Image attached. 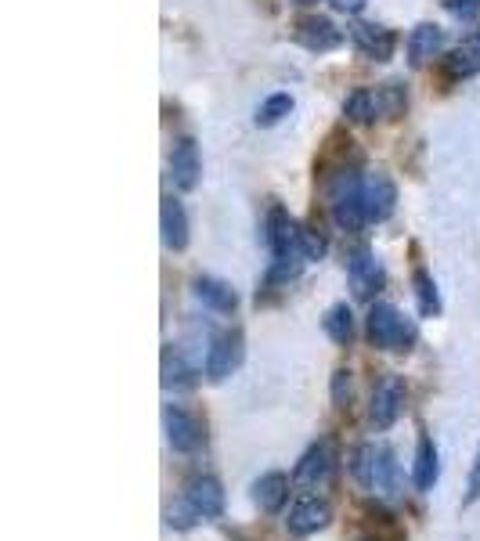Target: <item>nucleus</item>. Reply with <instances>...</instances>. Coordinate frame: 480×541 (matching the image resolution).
Wrapping results in <instances>:
<instances>
[{"label": "nucleus", "mask_w": 480, "mask_h": 541, "mask_svg": "<svg viewBox=\"0 0 480 541\" xmlns=\"http://www.w3.org/2000/svg\"><path fill=\"white\" fill-rule=\"evenodd\" d=\"M354 477L372 495H394L397 491V459L387 444H361L354 451Z\"/></svg>", "instance_id": "nucleus-1"}, {"label": "nucleus", "mask_w": 480, "mask_h": 541, "mask_svg": "<svg viewBox=\"0 0 480 541\" xmlns=\"http://www.w3.org/2000/svg\"><path fill=\"white\" fill-rule=\"evenodd\" d=\"M300 235H304V228L282 206H275L268 213V246L275 257H304L300 253Z\"/></svg>", "instance_id": "nucleus-10"}, {"label": "nucleus", "mask_w": 480, "mask_h": 541, "mask_svg": "<svg viewBox=\"0 0 480 541\" xmlns=\"http://www.w3.org/2000/svg\"><path fill=\"white\" fill-rule=\"evenodd\" d=\"M477 69H480V55L473 47H459V51L448 55V73L452 76H473Z\"/></svg>", "instance_id": "nucleus-26"}, {"label": "nucleus", "mask_w": 480, "mask_h": 541, "mask_svg": "<svg viewBox=\"0 0 480 541\" xmlns=\"http://www.w3.org/2000/svg\"><path fill=\"white\" fill-rule=\"evenodd\" d=\"M343 112H347V120L354 123H369L376 116V98L369 91H354L351 98L343 101Z\"/></svg>", "instance_id": "nucleus-24"}, {"label": "nucleus", "mask_w": 480, "mask_h": 541, "mask_svg": "<svg viewBox=\"0 0 480 541\" xmlns=\"http://www.w3.org/2000/svg\"><path fill=\"white\" fill-rule=\"evenodd\" d=\"M376 112H383V116H401V112H405V87L383 83L376 94Z\"/></svg>", "instance_id": "nucleus-25"}, {"label": "nucleus", "mask_w": 480, "mask_h": 541, "mask_svg": "<svg viewBox=\"0 0 480 541\" xmlns=\"http://www.w3.org/2000/svg\"><path fill=\"white\" fill-rule=\"evenodd\" d=\"M336 473V444L333 441H318L304 451V459L296 462L293 480L300 487H322L329 484V477Z\"/></svg>", "instance_id": "nucleus-3"}, {"label": "nucleus", "mask_w": 480, "mask_h": 541, "mask_svg": "<svg viewBox=\"0 0 480 541\" xmlns=\"http://www.w3.org/2000/svg\"><path fill=\"white\" fill-rule=\"evenodd\" d=\"M300 4H314V0H300Z\"/></svg>", "instance_id": "nucleus-31"}, {"label": "nucleus", "mask_w": 480, "mask_h": 541, "mask_svg": "<svg viewBox=\"0 0 480 541\" xmlns=\"http://www.w3.org/2000/svg\"><path fill=\"white\" fill-rule=\"evenodd\" d=\"M170 170H174L177 188L192 192L195 181H199V174H203V163H199V148H195L192 138H185L181 145L174 148V156H170Z\"/></svg>", "instance_id": "nucleus-14"}, {"label": "nucleus", "mask_w": 480, "mask_h": 541, "mask_svg": "<svg viewBox=\"0 0 480 541\" xmlns=\"http://www.w3.org/2000/svg\"><path fill=\"white\" fill-rule=\"evenodd\" d=\"M412 285H416L419 311H423L426 318H434V314L441 311V300H437V285H434V278L426 275V271H416V278H412Z\"/></svg>", "instance_id": "nucleus-22"}, {"label": "nucleus", "mask_w": 480, "mask_h": 541, "mask_svg": "<svg viewBox=\"0 0 480 541\" xmlns=\"http://www.w3.org/2000/svg\"><path fill=\"white\" fill-rule=\"evenodd\" d=\"M394 202H397V192H394V184H390V177H383V174L361 177L365 221H387L390 213H394Z\"/></svg>", "instance_id": "nucleus-9"}, {"label": "nucleus", "mask_w": 480, "mask_h": 541, "mask_svg": "<svg viewBox=\"0 0 480 541\" xmlns=\"http://www.w3.org/2000/svg\"><path fill=\"white\" fill-rule=\"evenodd\" d=\"M242 361V332H224V336H217L210 347V354H206V379L210 383H224V379L239 368Z\"/></svg>", "instance_id": "nucleus-6"}, {"label": "nucleus", "mask_w": 480, "mask_h": 541, "mask_svg": "<svg viewBox=\"0 0 480 541\" xmlns=\"http://www.w3.org/2000/svg\"><path fill=\"white\" fill-rule=\"evenodd\" d=\"M333 8H340V11H347V15H358L361 8H365V0H329Z\"/></svg>", "instance_id": "nucleus-30"}, {"label": "nucleus", "mask_w": 480, "mask_h": 541, "mask_svg": "<svg viewBox=\"0 0 480 541\" xmlns=\"http://www.w3.org/2000/svg\"><path fill=\"white\" fill-rule=\"evenodd\" d=\"M159 221H163V242L170 249H185L188 246V217H185V206L177 199H163V213H159Z\"/></svg>", "instance_id": "nucleus-17"}, {"label": "nucleus", "mask_w": 480, "mask_h": 541, "mask_svg": "<svg viewBox=\"0 0 480 541\" xmlns=\"http://www.w3.org/2000/svg\"><path fill=\"white\" fill-rule=\"evenodd\" d=\"M329 520H333V505L325 502V498H300V502L289 509V534H296V538H307V534H318L329 527Z\"/></svg>", "instance_id": "nucleus-7"}, {"label": "nucleus", "mask_w": 480, "mask_h": 541, "mask_svg": "<svg viewBox=\"0 0 480 541\" xmlns=\"http://www.w3.org/2000/svg\"><path fill=\"white\" fill-rule=\"evenodd\" d=\"M333 401L336 404L351 401V372H347V368H336V376H333Z\"/></svg>", "instance_id": "nucleus-27"}, {"label": "nucleus", "mask_w": 480, "mask_h": 541, "mask_svg": "<svg viewBox=\"0 0 480 541\" xmlns=\"http://www.w3.org/2000/svg\"><path fill=\"white\" fill-rule=\"evenodd\" d=\"M405 408V383L397 376L379 379L376 390H372V404H369V419L376 430H390Z\"/></svg>", "instance_id": "nucleus-4"}, {"label": "nucleus", "mask_w": 480, "mask_h": 541, "mask_svg": "<svg viewBox=\"0 0 480 541\" xmlns=\"http://www.w3.org/2000/svg\"><path fill=\"white\" fill-rule=\"evenodd\" d=\"M480 498V451H477V462H473V473H470V491H466V502H477Z\"/></svg>", "instance_id": "nucleus-29"}, {"label": "nucleus", "mask_w": 480, "mask_h": 541, "mask_svg": "<svg viewBox=\"0 0 480 541\" xmlns=\"http://www.w3.org/2000/svg\"><path fill=\"white\" fill-rule=\"evenodd\" d=\"M441 477V462H437V448L430 437H419L416 444V462H412V484L416 491H430Z\"/></svg>", "instance_id": "nucleus-15"}, {"label": "nucleus", "mask_w": 480, "mask_h": 541, "mask_svg": "<svg viewBox=\"0 0 480 541\" xmlns=\"http://www.w3.org/2000/svg\"><path fill=\"white\" fill-rule=\"evenodd\" d=\"M289 109H293V98H289V94H271L257 109V127H275L282 116H289Z\"/></svg>", "instance_id": "nucleus-23"}, {"label": "nucleus", "mask_w": 480, "mask_h": 541, "mask_svg": "<svg viewBox=\"0 0 480 541\" xmlns=\"http://www.w3.org/2000/svg\"><path fill=\"white\" fill-rule=\"evenodd\" d=\"M286 498H289V477L278 473V469L264 473V477L253 484V502L260 505V513H278V509L286 505Z\"/></svg>", "instance_id": "nucleus-13"}, {"label": "nucleus", "mask_w": 480, "mask_h": 541, "mask_svg": "<svg viewBox=\"0 0 480 541\" xmlns=\"http://www.w3.org/2000/svg\"><path fill=\"white\" fill-rule=\"evenodd\" d=\"M163 422H167V441H170V448L181 451V455H188V451H195L199 444H203V422L195 419L192 412H185V408L170 404L167 415H163Z\"/></svg>", "instance_id": "nucleus-8"}, {"label": "nucleus", "mask_w": 480, "mask_h": 541, "mask_svg": "<svg viewBox=\"0 0 480 541\" xmlns=\"http://www.w3.org/2000/svg\"><path fill=\"white\" fill-rule=\"evenodd\" d=\"M351 40L365 51L369 58H390V51H394V37H390L387 29L379 26H365V22H358V26H351Z\"/></svg>", "instance_id": "nucleus-18"}, {"label": "nucleus", "mask_w": 480, "mask_h": 541, "mask_svg": "<svg viewBox=\"0 0 480 541\" xmlns=\"http://www.w3.org/2000/svg\"><path fill=\"white\" fill-rule=\"evenodd\" d=\"M296 40H300L307 51H333L343 37L329 19H322V15H307V19L296 22Z\"/></svg>", "instance_id": "nucleus-11"}, {"label": "nucleus", "mask_w": 480, "mask_h": 541, "mask_svg": "<svg viewBox=\"0 0 480 541\" xmlns=\"http://www.w3.org/2000/svg\"><path fill=\"white\" fill-rule=\"evenodd\" d=\"M185 505L192 509L199 520H217V516L224 513V487L217 477H206V473H199V477H192L185 484Z\"/></svg>", "instance_id": "nucleus-5"}, {"label": "nucleus", "mask_w": 480, "mask_h": 541, "mask_svg": "<svg viewBox=\"0 0 480 541\" xmlns=\"http://www.w3.org/2000/svg\"><path fill=\"white\" fill-rule=\"evenodd\" d=\"M325 332H329V340L340 343V347H347V343L354 340V314L347 303H336V307H329V314L322 318Z\"/></svg>", "instance_id": "nucleus-20"}, {"label": "nucleus", "mask_w": 480, "mask_h": 541, "mask_svg": "<svg viewBox=\"0 0 480 541\" xmlns=\"http://www.w3.org/2000/svg\"><path fill=\"white\" fill-rule=\"evenodd\" d=\"M369 340L379 350H408L416 343V325L390 303H376L369 311Z\"/></svg>", "instance_id": "nucleus-2"}, {"label": "nucleus", "mask_w": 480, "mask_h": 541, "mask_svg": "<svg viewBox=\"0 0 480 541\" xmlns=\"http://www.w3.org/2000/svg\"><path fill=\"white\" fill-rule=\"evenodd\" d=\"M195 296H199L206 307H213V311H221V314H231L239 307L235 289H231L228 282H221V278H195Z\"/></svg>", "instance_id": "nucleus-16"}, {"label": "nucleus", "mask_w": 480, "mask_h": 541, "mask_svg": "<svg viewBox=\"0 0 480 541\" xmlns=\"http://www.w3.org/2000/svg\"><path fill=\"white\" fill-rule=\"evenodd\" d=\"M441 44H444V33L437 26H419V29H412V37H408V55H412V62L416 65H423V62H430V58L441 51Z\"/></svg>", "instance_id": "nucleus-19"}, {"label": "nucleus", "mask_w": 480, "mask_h": 541, "mask_svg": "<svg viewBox=\"0 0 480 541\" xmlns=\"http://www.w3.org/2000/svg\"><path fill=\"white\" fill-rule=\"evenodd\" d=\"M163 386H174V390L192 386V368H188V361L181 358V350L177 347L163 350Z\"/></svg>", "instance_id": "nucleus-21"}, {"label": "nucleus", "mask_w": 480, "mask_h": 541, "mask_svg": "<svg viewBox=\"0 0 480 541\" xmlns=\"http://www.w3.org/2000/svg\"><path fill=\"white\" fill-rule=\"evenodd\" d=\"M444 8L452 11V15H459V19H473L480 11V0H444Z\"/></svg>", "instance_id": "nucleus-28"}, {"label": "nucleus", "mask_w": 480, "mask_h": 541, "mask_svg": "<svg viewBox=\"0 0 480 541\" xmlns=\"http://www.w3.org/2000/svg\"><path fill=\"white\" fill-rule=\"evenodd\" d=\"M347 275H351V289L358 300H369L379 285H383V267H379V260L372 257V253H365V249L354 253V260L347 264Z\"/></svg>", "instance_id": "nucleus-12"}]
</instances>
